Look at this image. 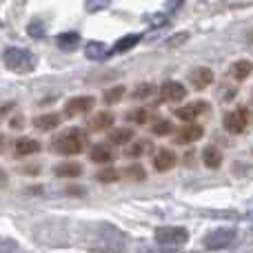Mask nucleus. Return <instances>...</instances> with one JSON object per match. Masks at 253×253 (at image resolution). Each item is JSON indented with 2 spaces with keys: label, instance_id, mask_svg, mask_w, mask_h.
Here are the masks:
<instances>
[{
  "label": "nucleus",
  "instance_id": "obj_37",
  "mask_svg": "<svg viewBox=\"0 0 253 253\" xmlns=\"http://www.w3.org/2000/svg\"><path fill=\"white\" fill-rule=\"evenodd\" d=\"M67 193H69V196H84V187H69L67 189Z\"/></svg>",
  "mask_w": 253,
  "mask_h": 253
},
{
  "label": "nucleus",
  "instance_id": "obj_19",
  "mask_svg": "<svg viewBox=\"0 0 253 253\" xmlns=\"http://www.w3.org/2000/svg\"><path fill=\"white\" fill-rule=\"evenodd\" d=\"M56 175H60V178H78L80 173H83V167L78 165V162H62V165H56Z\"/></svg>",
  "mask_w": 253,
  "mask_h": 253
},
{
  "label": "nucleus",
  "instance_id": "obj_6",
  "mask_svg": "<svg viewBox=\"0 0 253 253\" xmlns=\"http://www.w3.org/2000/svg\"><path fill=\"white\" fill-rule=\"evenodd\" d=\"M247 123H249V111H247L245 107H240V109L224 116V129H227L229 133H242V131L247 129Z\"/></svg>",
  "mask_w": 253,
  "mask_h": 253
},
{
  "label": "nucleus",
  "instance_id": "obj_15",
  "mask_svg": "<svg viewBox=\"0 0 253 253\" xmlns=\"http://www.w3.org/2000/svg\"><path fill=\"white\" fill-rule=\"evenodd\" d=\"M56 44L60 49H65V51H74V49L80 44V34L78 31H67V34H60L56 38Z\"/></svg>",
  "mask_w": 253,
  "mask_h": 253
},
{
  "label": "nucleus",
  "instance_id": "obj_7",
  "mask_svg": "<svg viewBox=\"0 0 253 253\" xmlns=\"http://www.w3.org/2000/svg\"><path fill=\"white\" fill-rule=\"evenodd\" d=\"M96 100L91 96H80V98H71L65 105V114L67 116H80V114H89L93 109Z\"/></svg>",
  "mask_w": 253,
  "mask_h": 253
},
{
  "label": "nucleus",
  "instance_id": "obj_39",
  "mask_svg": "<svg viewBox=\"0 0 253 253\" xmlns=\"http://www.w3.org/2000/svg\"><path fill=\"white\" fill-rule=\"evenodd\" d=\"M4 184H7V173H4V171L0 169V189H2Z\"/></svg>",
  "mask_w": 253,
  "mask_h": 253
},
{
  "label": "nucleus",
  "instance_id": "obj_34",
  "mask_svg": "<svg viewBox=\"0 0 253 253\" xmlns=\"http://www.w3.org/2000/svg\"><path fill=\"white\" fill-rule=\"evenodd\" d=\"M126 175L129 178H135V180H144V169L140 165H133V167H126Z\"/></svg>",
  "mask_w": 253,
  "mask_h": 253
},
{
  "label": "nucleus",
  "instance_id": "obj_35",
  "mask_svg": "<svg viewBox=\"0 0 253 253\" xmlns=\"http://www.w3.org/2000/svg\"><path fill=\"white\" fill-rule=\"evenodd\" d=\"M147 118H149V114L144 109H138V111H133V114H129V120H133L135 125H144Z\"/></svg>",
  "mask_w": 253,
  "mask_h": 253
},
{
  "label": "nucleus",
  "instance_id": "obj_4",
  "mask_svg": "<svg viewBox=\"0 0 253 253\" xmlns=\"http://www.w3.org/2000/svg\"><path fill=\"white\" fill-rule=\"evenodd\" d=\"M189 240V231L184 227H160L156 229V242L162 247H182Z\"/></svg>",
  "mask_w": 253,
  "mask_h": 253
},
{
  "label": "nucleus",
  "instance_id": "obj_13",
  "mask_svg": "<svg viewBox=\"0 0 253 253\" xmlns=\"http://www.w3.org/2000/svg\"><path fill=\"white\" fill-rule=\"evenodd\" d=\"M84 56H87L89 60H102V58L109 56V49H107V44L100 42V40H91V42H87V47H84Z\"/></svg>",
  "mask_w": 253,
  "mask_h": 253
},
{
  "label": "nucleus",
  "instance_id": "obj_40",
  "mask_svg": "<svg viewBox=\"0 0 253 253\" xmlns=\"http://www.w3.org/2000/svg\"><path fill=\"white\" fill-rule=\"evenodd\" d=\"M2 147H4V138L0 135V151H2Z\"/></svg>",
  "mask_w": 253,
  "mask_h": 253
},
{
  "label": "nucleus",
  "instance_id": "obj_8",
  "mask_svg": "<svg viewBox=\"0 0 253 253\" xmlns=\"http://www.w3.org/2000/svg\"><path fill=\"white\" fill-rule=\"evenodd\" d=\"M160 96H162V100H169V102L184 100L187 87H184L182 83H175V80H167V83L160 87Z\"/></svg>",
  "mask_w": 253,
  "mask_h": 253
},
{
  "label": "nucleus",
  "instance_id": "obj_25",
  "mask_svg": "<svg viewBox=\"0 0 253 253\" xmlns=\"http://www.w3.org/2000/svg\"><path fill=\"white\" fill-rule=\"evenodd\" d=\"M131 138H133V131L131 129H116V131H111V135H109V140L114 144H126Z\"/></svg>",
  "mask_w": 253,
  "mask_h": 253
},
{
  "label": "nucleus",
  "instance_id": "obj_1",
  "mask_svg": "<svg viewBox=\"0 0 253 253\" xmlns=\"http://www.w3.org/2000/svg\"><path fill=\"white\" fill-rule=\"evenodd\" d=\"M80 245L89 251H102V253H123L126 238L123 231L107 222H93L87 224L80 233Z\"/></svg>",
  "mask_w": 253,
  "mask_h": 253
},
{
  "label": "nucleus",
  "instance_id": "obj_27",
  "mask_svg": "<svg viewBox=\"0 0 253 253\" xmlns=\"http://www.w3.org/2000/svg\"><path fill=\"white\" fill-rule=\"evenodd\" d=\"M111 0H84V9L89 13H96V11H102V9L109 7Z\"/></svg>",
  "mask_w": 253,
  "mask_h": 253
},
{
  "label": "nucleus",
  "instance_id": "obj_20",
  "mask_svg": "<svg viewBox=\"0 0 253 253\" xmlns=\"http://www.w3.org/2000/svg\"><path fill=\"white\" fill-rule=\"evenodd\" d=\"M202 135H205V129H202L200 125H187L182 131H180L178 142H196V140H200Z\"/></svg>",
  "mask_w": 253,
  "mask_h": 253
},
{
  "label": "nucleus",
  "instance_id": "obj_12",
  "mask_svg": "<svg viewBox=\"0 0 253 253\" xmlns=\"http://www.w3.org/2000/svg\"><path fill=\"white\" fill-rule=\"evenodd\" d=\"M60 123H62V116L60 114H44V116L34 118V126L38 131H51V129H56Z\"/></svg>",
  "mask_w": 253,
  "mask_h": 253
},
{
  "label": "nucleus",
  "instance_id": "obj_9",
  "mask_svg": "<svg viewBox=\"0 0 253 253\" xmlns=\"http://www.w3.org/2000/svg\"><path fill=\"white\" fill-rule=\"evenodd\" d=\"M207 111H209V105H207V102H202V100H198V102H191V105H187V107L175 109V118L184 120V123H193L198 116L207 114Z\"/></svg>",
  "mask_w": 253,
  "mask_h": 253
},
{
  "label": "nucleus",
  "instance_id": "obj_11",
  "mask_svg": "<svg viewBox=\"0 0 253 253\" xmlns=\"http://www.w3.org/2000/svg\"><path fill=\"white\" fill-rule=\"evenodd\" d=\"M153 167L156 171H169L175 167V153L169 149H160V151L153 156Z\"/></svg>",
  "mask_w": 253,
  "mask_h": 253
},
{
  "label": "nucleus",
  "instance_id": "obj_30",
  "mask_svg": "<svg viewBox=\"0 0 253 253\" xmlns=\"http://www.w3.org/2000/svg\"><path fill=\"white\" fill-rule=\"evenodd\" d=\"M187 40H189L187 34H175V36H171V38H167L165 44H167L169 49H175V47H180L182 42H187Z\"/></svg>",
  "mask_w": 253,
  "mask_h": 253
},
{
  "label": "nucleus",
  "instance_id": "obj_17",
  "mask_svg": "<svg viewBox=\"0 0 253 253\" xmlns=\"http://www.w3.org/2000/svg\"><path fill=\"white\" fill-rule=\"evenodd\" d=\"M251 74V62L249 60H238L231 65V69H229V76H231L233 80H238V83H242V80H247Z\"/></svg>",
  "mask_w": 253,
  "mask_h": 253
},
{
  "label": "nucleus",
  "instance_id": "obj_29",
  "mask_svg": "<svg viewBox=\"0 0 253 253\" xmlns=\"http://www.w3.org/2000/svg\"><path fill=\"white\" fill-rule=\"evenodd\" d=\"M149 147H151V142H147V140H142V142H135L133 147L126 151V156H129V158H140L144 153V149H149Z\"/></svg>",
  "mask_w": 253,
  "mask_h": 253
},
{
  "label": "nucleus",
  "instance_id": "obj_32",
  "mask_svg": "<svg viewBox=\"0 0 253 253\" xmlns=\"http://www.w3.org/2000/svg\"><path fill=\"white\" fill-rule=\"evenodd\" d=\"M98 180H100V182H116V180H118V171L116 169H105V171L98 173Z\"/></svg>",
  "mask_w": 253,
  "mask_h": 253
},
{
  "label": "nucleus",
  "instance_id": "obj_21",
  "mask_svg": "<svg viewBox=\"0 0 253 253\" xmlns=\"http://www.w3.org/2000/svg\"><path fill=\"white\" fill-rule=\"evenodd\" d=\"M202 162H205L209 169H218L222 165V151H218L215 147H205L202 151Z\"/></svg>",
  "mask_w": 253,
  "mask_h": 253
},
{
  "label": "nucleus",
  "instance_id": "obj_14",
  "mask_svg": "<svg viewBox=\"0 0 253 253\" xmlns=\"http://www.w3.org/2000/svg\"><path fill=\"white\" fill-rule=\"evenodd\" d=\"M87 125H89V129H91V131H102V129H109V126L114 125V116H111L109 111H100V114L91 116Z\"/></svg>",
  "mask_w": 253,
  "mask_h": 253
},
{
  "label": "nucleus",
  "instance_id": "obj_22",
  "mask_svg": "<svg viewBox=\"0 0 253 253\" xmlns=\"http://www.w3.org/2000/svg\"><path fill=\"white\" fill-rule=\"evenodd\" d=\"M89 158H91L93 162H111V160H114V153H111L105 144H96V147H91Z\"/></svg>",
  "mask_w": 253,
  "mask_h": 253
},
{
  "label": "nucleus",
  "instance_id": "obj_5",
  "mask_svg": "<svg viewBox=\"0 0 253 253\" xmlns=\"http://www.w3.org/2000/svg\"><path fill=\"white\" fill-rule=\"evenodd\" d=\"M238 231L233 227H220V229H213L211 233L205 236V247L207 249H224L229 247L233 240H236Z\"/></svg>",
  "mask_w": 253,
  "mask_h": 253
},
{
  "label": "nucleus",
  "instance_id": "obj_36",
  "mask_svg": "<svg viewBox=\"0 0 253 253\" xmlns=\"http://www.w3.org/2000/svg\"><path fill=\"white\" fill-rule=\"evenodd\" d=\"M180 4H182V0H169V2H167V16H169V13L171 11H175V9H178L180 7Z\"/></svg>",
  "mask_w": 253,
  "mask_h": 253
},
{
  "label": "nucleus",
  "instance_id": "obj_2",
  "mask_svg": "<svg viewBox=\"0 0 253 253\" xmlns=\"http://www.w3.org/2000/svg\"><path fill=\"white\" fill-rule=\"evenodd\" d=\"M51 147H53V151L60 153V156H78V153H83L84 147H87V133L80 131L78 126L67 129V131H62L60 135L53 138Z\"/></svg>",
  "mask_w": 253,
  "mask_h": 253
},
{
  "label": "nucleus",
  "instance_id": "obj_28",
  "mask_svg": "<svg viewBox=\"0 0 253 253\" xmlns=\"http://www.w3.org/2000/svg\"><path fill=\"white\" fill-rule=\"evenodd\" d=\"M18 242L13 238H0V253H18Z\"/></svg>",
  "mask_w": 253,
  "mask_h": 253
},
{
  "label": "nucleus",
  "instance_id": "obj_24",
  "mask_svg": "<svg viewBox=\"0 0 253 253\" xmlns=\"http://www.w3.org/2000/svg\"><path fill=\"white\" fill-rule=\"evenodd\" d=\"M153 93H156V87H153L151 83H140L138 87L131 91V96H133V100H147Z\"/></svg>",
  "mask_w": 253,
  "mask_h": 253
},
{
  "label": "nucleus",
  "instance_id": "obj_38",
  "mask_svg": "<svg viewBox=\"0 0 253 253\" xmlns=\"http://www.w3.org/2000/svg\"><path fill=\"white\" fill-rule=\"evenodd\" d=\"M224 2H227L229 7H245V4H249L251 0H224Z\"/></svg>",
  "mask_w": 253,
  "mask_h": 253
},
{
  "label": "nucleus",
  "instance_id": "obj_10",
  "mask_svg": "<svg viewBox=\"0 0 253 253\" xmlns=\"http://www.w3.org/2000/svg\"><path fill=\"white\" fill-rule=\"evenodd\" d=\"M189 80H191L193 89H205V87H209V84L213 83V71H211L209 67H198V69L191 71Z\"/></svg>",
  "mask_w": 253,
  "mask_h": 253
},
{
  "label": "nucleus",
  "instance_id": "obj_31",
  "mask_svg": "<svg viewBox=\"0 0 253 253\" xmlns=\"http://www.w3.org/2000/svg\"><path fill=\"white\" fill-rule=\"evenodd\" d=\"M144 20L151 22V27H165L169 22V16L167 13H156V16H144Z\"/></svg>",
  "mask_w": 253,
  "mask_h": 253
},
{
  "label": "nucleus",
  "instance_id": "obj_16",
  "mask_svg": "<svg viewBox=\"0 0 253 253\" xmlns=\"http://www.w3.org/2000/svg\"><path fill=\"white\" fill-rule=\"evenodd\" d=\"M142 40V34H129V36H123V38L118 40V42L114 44V49H111V53H125L129 51V49H133L135 44Z\"/></svg>",
  "mask_w": 253,
  "mask_h": 253
},
{
  "label": "nucleus",
  "instance_id": "obj_18",
  "mask_svg": "<svg viewBox=\"0 0 253 253\" xmlns=\"http://www.w3.org/2000/svg\"><path fill=\"white\" fill-rule=\"evenodd\" d=\"M40 151V142L38 140H31V138H20L16 142V156H31V153H38Z\"/></svg>",
  "mask_w": 253,
  "mask_h": 253
},
{
  "label": "nucleus",
  "instance_id": "obj_33",
  "mask_svg": "<svg viewBox=\"0 0 253 253\" xmlns=\"http://www.w3.org/2000/svg\"><path fill=\"white\" fill-rule=\"evenodd\" d=\"M171 129H173V126H171L169 120H162V123H156V125H153V133H156V135H167Z\"/></svg>",
  "mask_w": 253,
  "mask_h": 253
},
{
  "label": "nucleus",
  "instance_id": "obj_23",
  "mask_svg": "<svg viewBox=\"0 0 253 253\" xmlns=\"http://www.w3.org/2000/svg\"><path fill=\"white\" fill-rule=\"evenodd\" d=\"M27 34H29L31 38H36V40L44 38V34H47V25H44V20H40V18L31 20L29 25H27Z\"/></svg>",
  "mask_w": 253,
  "mask_h": 253
},
{
  "label": "nucleus",
  "instance_id": "obj_3",
  "mask_svg": "<svg viewBox=\"0 0 253 253\" xmlns=\"http://www.w3.org/2000/svg\"><path fill=\"white\" fill-rule=\"evenodd\" d=\"M2 62L9 71H13V74H29V71L36 69L38 58H36V53L29 51V49L7 47L2 51Z\"/></svg>",
  "mask_w": 253,
  "mask_h": 253
},
{
  "label": "nucleus",
  "instance_id": "obj_26",
  "mask_svg": "<svg viewBox=\"0 0 253 253\" xmlns=\"http://www.w3.org/2000/svg\"><path fill=\"white\" fill-rule=\"evenodd\" d=\"M123 96H125V87L123 84H118V87H114V89H107L102 98H105L107 105H116V102L123 100Z\"/></svg>",
  "mask_w": 253,
  "mask_h": 253
}]
</instances>
